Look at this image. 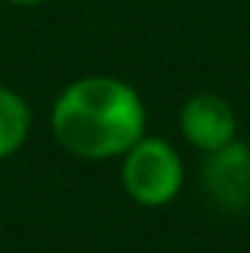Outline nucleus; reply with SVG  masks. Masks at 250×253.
Segmentation results:
<instances>
[{
    "instance_id": "nucleus-2",
    "label": "nucleus",
    "mask_w": 250,
    "mask_h": 253,
    "mask_svg": "<svg viewBox=\"0 0 250 253\" xmlns=\"http://www.w3.org/2000/svg\"><path fill=\"white\" fill-rule=\"evenodd\" d=\"M121 159V186L138 206L159 209L183 191L186 165L165 138L141 135Z\"/></svg>"
},
{
    "instance_id": "nucleus-4",
    "label": "nucleus",
    "mask_w": 250,
    "mask_h": 253,
    "mask_svg": "<svg viewBox=\"0 0 250 253\" xmlns=\"http://www.w3.org/2000/svg\"><path fill=\"white\" fill-rule=\"evenodd\" d=\"M180 132L191 147L215 153L236 141L239 118L236 109L215 91H197L180 109Z\"/></svg>"
},
{
    "instance_id": "nucleus-6",
    "label": "nucleus",
    "mask_w": 250,
    "mask_h": 253,
    "mask_svg": "<svg viewBox=\"0 0 250 253\" xmlns=\"http://www.w3.org/2000/svg\"><path fill=\"white\" fill-rule=\"evenodd\" d=\"M12 6H36V3H44V0H6Z\"/></svg>"
},
{
    "instance_id": "nucleus-3",
    "label": "nucleus",
    "mask_w": 250,
    "mask_h": 253,
    "mask_svg": "<svg viewBox=\"0 0 250 253\" xmlns=\"http://www.w3.org/2000/svg\"><path fill=\"white\" fill-rule=\"evenodd\" d=\"M203 191L224 212L250 209V147L245 141H230L227 147L209 153L200 171Z\"/></svg>"
},
{
    "instance_id": "nucleus-5",
    "label": "nucleus",
    "mask_w": 250,
    "mask_h": 253,
    "mask_svg": "<svg viewBox=\"0 0 250 253\" xmlns=\"http://www.w3.org/2000/svg\"><path fill=\"white\" fill-rule=\"evenodd\" d=\"M30 126H33L30 103L9 85H0V162L24 147Z\"/></svg>"
},
{
    "instance_id": "nucleus-1",
    "label": "nucleus",
    "mask_w": 250,
    "mask_h": 253,
    "mask_svg": "<svg viewBox=\"0 0 250 253\" xmlns=\"http://www.w3.org/2000/svg\"><path fill=\"white\" fill-rule=\"evenodd\" d=\"M144 100L118 77H83L65 85L53 103L50 129L77 159H118L144 135Z\"/></svg>"
}]
</instances>
